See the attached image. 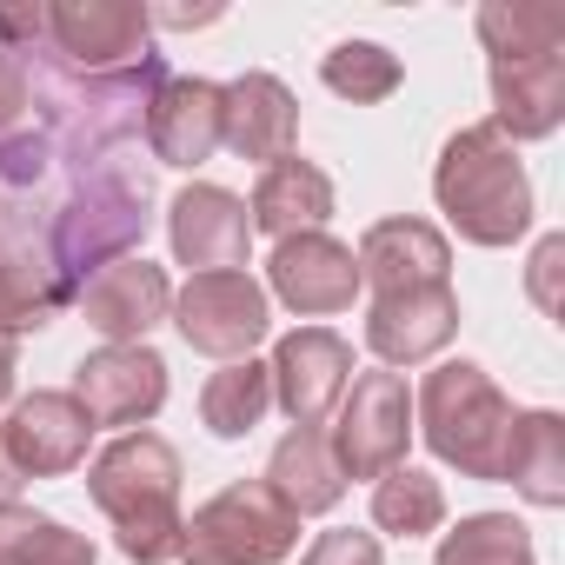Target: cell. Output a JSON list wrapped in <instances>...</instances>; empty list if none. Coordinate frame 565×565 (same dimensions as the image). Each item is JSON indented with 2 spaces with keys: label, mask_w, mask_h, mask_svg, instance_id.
Wrapping results in <instances>:
<instances>
[{
  "label": "cell",
  "mask_w": 565,
  "mask_h": 565,
  "mask_svg": "<svg viewBox=\"0 0 565 565\" xmlns=\"http://www.w3.org/2000/svg\"><path fill=\"white\" fill-rule=\"evenodd\" d=\"M479 34L492 61H532V54H565V8H479Z\"/></svg>",
  "instance_id": "cb8c5ba5"
},
{
  "label": "cell",
  "mask_w": 565,
  "mask_h": 565,
  "mask_svg": "<svg viewBox=\"0 0 565 565\" xmlns=\"http://www.w3.org/2000/svg\"><path fill=\"white\" fill-rule=\"evenodd\" d=\"M266 373H273L279 406L294 413V426H320V419L340 406L347 380H353V353H347L340 333L307 327V333H287V340H279V353H273Z\"/></svg>",
  "instance_id": "30bf717a"
},
{
  "label": "cell",
  "mask_w": 565,
  "mask_h": 565,
  "mask_svg": "<svg viewBox=\"0 0 565 565\" xmlns=\"http://www.w3.org/2000/svg\"><path fill=\"white\" fill-rule=\"evenodd\" d=\"M266 406H273V373L253 366V360H233V366L213 373L206 393H200V413H206V426H213L220 439L253 433V426L266 419Z\"/></svg>",
  "instance_id": "603a6c76"
},
{
  "label": "cell",
  "mask_w": 565,
  "mask_h": 565,
  "mask_svg": "<svg viewBox=\"0 0 565 565\" xmlns=\"http://www.w3.org/2000/svg\"><path fill=\"white\" fill-rule=\"evenodd\" d=\"M300 565H386V558H380V545L366 532H320Z\"/></svg>",
  "instance_id": "f1b7e54d"
},
{
  "label": "cell",
  "mask_w": 565,
  "mask_h": 565,
  "mask_svg": "<svg viewBox=\"0 0 565 565\" xmlns=\"http://www.w3.org/2000/svg\"><path fill=\"white\" fill-rule=\"evenodd\" d=\"M147 147L167 167H200L220 147V87L213 81H160L147 107Z\"/></svg>",
  "instance_id": "2e32d148"
},
{
  "label": "cell",
  "mask_w": 565,
  "mask_h": 565,
  "mask_svg": "<svg viewBox=\"0 0 565 565\" xmlns=\"http://www.w3.org/2000/svg\"><path fill=\"white\" fill-rule=\"evenodd\" d=\"M100 512L120 532V552L140 565H167L180 558V452L160 433H120L94 472H87Z\"/></svg>",
  "instance_id": "6da1fadb"
},
{
  "label": "cell",
  "mask_w": 565,
  "mask_h": 565,
  "mask_svg": "<svg viewBox=\"0 0 565 565\" xmlns=\"http://www.w3.org/2000/svg\"><path fill=\"white\" fill-rule=\"evenodd\" d=\"M87 413L74 406V393H34L8 413L0 426V459L14 466V479H47V472H74L87 459Z\"/></svg>",
  "instance_id": "ba28073f"
},
{
  "label": "cell",
  "mask_w": 565,
  "mask_h": 565,
  "mask_svg": "<svg viewBox=\"0 0 565 565\" xmlns=\"http://www.w3.org/2000/svg\"><path fill=\"white\" fill-rule=\"evenodd\" d=\"M147 8H127V0H81V8H47V41L41 54L67 74H120L140 67L147 47Z\"/></svg>",
  "instance_id": "8992f818"
},
{
  "label": "cell",
  "mask_w": 565,
  "mask_h": 565,
  "mask_svg": "<svg viewBox=\"0 0 565 565\" xmlns=\"http://www.w3.org/2000/svg\"><path fill=\"white\" fill-rule=\"evenodd\" d=\"M433 193H439L446 220H452L466 239H479V246H505V239H519L525 220H532L525 167H519L512 140H505L492 120H479V127H466V134L446 140L439 173H433Z\"/></svg>",
  "instance_id": "7a4b0ae2"
},
{
  "label": "cell",
  "mask_w": 565,
  "mask_h": 565,
  "mask_svg": "<svg viewBox=\"0 0 565 565\" xmlns=\"http://www.w3.org/2000/svg\"><path fill=\"white\" fill-rule=\"evenodd\" d=\"M300 539V519L266 492V479L226 486L180 525V558L186 565H273Z\"/></svg>",
  "instance_id": "277c9868"
},
{
  "label": "cell",
  "mask_w": 565,
  "mask_h": 565,
  "mask_svg": "<svg viewBox=\"0 0 565 565\" xmlns=\"http://www.w3.org/2000/svg\"><path fill=\"white\" fill-rule=\"evenodd\" d=\"M21 134H34V67H28V54L0 47V147Z\"/></svg>",
  "instance_id": "83f0119b"
},
{
  "label": "cell",
  "mask_w": 565,
  "mask_h": 565,
  "mask_svg": "<svg viewBox=\"0 0 565 565\" xmlns=\"http://www.w3.org/2000/svg\"><path fill=\"white\" fill-rule=\"evenodd\" d=\"M532 505H558L565 499V426L558 413H512V439H505V472Z\"/></svg>",
  "instance_id": "44dd1931"
},
{
  "label": "cell",
  "mask_w": 565,
  "mask_h": 565,
  "mask_svg": "<svg viewBox=\"0 0 565 565\" xmlns=\"http://www.w3.org/2000/svg\"><path fill=\"white\" fill-rule=\"evenodd\" d=\"M294 134H300L294 94L279 87L273 74H246V81L220 87V147L273 167V160L294 153Z\"/></svg>",
  "instance_id": "4fadbf2b"
},
{
  "label": "cell",
  "mask_w": 565,
  "mask_h": 565,
  "mask_svg": "<svg viewBox=\"0 0 565 565\" xmlns=\"http://www.w3.org/2000/svg\"><path fill=\"white\" fill-rule=\"evenodd\" d=\"M320 74H327V87H333L340 100H353V107L386 100V94L399 87V61H393L386 47H373V41H340Z\"/></svg>",
  "instance_id": "4316f807"
},
{
  "label": "cell",
  "mask_w": 565,
  "mask_h": 565,
  "mask_svg": "<svg viewBox=\"0 0 565 565\" xmlns=\"http://www.w3.org/2000/svg\"><path fill=\"white\" fill-rule=\"evenodd\" d=\"M167 273L160 266H147V259H114V266H100L87 287H81V307H87V320L114 340V347H140V333L153 327V320H167Z\"/></svg>",
  "instance_id": "9a60e30c"
},
{
  "label": "cell",
  "mask_w": 565,
  "mask_h": 565,
  "mask_svg": "<svg viewBox=\"0 0 565 565\" xmlns=\"http://www.w3.org/2000/svg\"><path fill=\"white\" fill-rule=\"evenodd\" d=\"M360 279H373L380 294H406V287H439L446 279V239L426 220H380L360 239Z\"/></svg>",
  "instance_id": "ac0fdd59"
},
{
  "label": "cell",
  "mask_w": 565,
  "mask_h": 565,
  "mask_svg": "<svg viewBox=\"0 0 565 565\" xmlns=\"http://www.w3.org/2000/svg\"><path fill=\"white\" fill-rule=\"evenodd\" d=\"M492 100H499V134L505 140H539L565 120V54H532V61H492Z\"/></svg>",
  "instance_id": "e0dca14e"
},
{
  "label": "cell",
  "mask_w": 565,
  "mask_h": 565,
  "mask_svg": "<svg viewBox=\"0 0 565 565\" xmlns=\"http://www.w3.org/2000/svg\"><path fill=\"white\" fill-rule=\"evenodd\" d=\"M406 433H413L406 380L399 373H360L353 393H340V433L327 439L340 479H380V472H393L406 459Z\"/></svg>",
  "instance_id": "5b68a950"
},
{
  "label": "cell",
  "mask_w": 565,
  "mask_h": 565,
  "mask_svg": "<svg viewBox=\"0 0 565 565\" xmlns=\"http://www.w3.org/2000/svg\"><path fill=\"white\" fill-rule=\"evenodd\" d=\"M419 419H426V446L439 459H452L472 479H499L505 472V439H512V406L499 399V386L452 360L419 386Z\"/></svg>",
  "instance_id": "3957f363"
},
{
  "label": "cell",
  "mask_w": 565,
  "mask_h": 565,
  "mask_svg": "<svg viewBox=\"0 0 565 565\" xmlns=\"http://www.w3.org/2000/svg\"><path fill=\"white\" fill-rule=\"evenodd\" d=\"M0 565H94V545L14 499H0Z\"/></svg>",
  "instance_id": "7402d4cb"
},
{
  "label": "cell",
  "mask_w": 565,
  "mask_h": 565,
  "mask_svg": "<svg viewBox=\"0 0 565 565\" xmlns=\"http://www.w3.org/2000/svg\"><path fill=\"white\" fill-rule=\"evenodd\" d=\"M439 565H532V539H525L519 519L479 512V519H466V525L439 545Z\"/></svg>",
  "instance_id": "484cf974"
},
{
  "label": "cell",
  "mask_w": 565,
  "mask_h": 565,
  "mask_svg": "<svg viewBox=\"0 0 565 565\" xmlns=\"http://www.w3.org/2000/svg\"><path fill=\"white\" fill-rule=\"evenodd\" d=\"M8 253H14V246H8V233H0V266H8Z\"/></svg>",
  "instance_id": "1f68e13d"
},
{
  "label": "cell",
  "mask_w": 565,
  "mask_h": 565,
  "mask_svg": "<svg viewBox=\"0 0 565 565\" xmlns=\"http://www.w3.org/2000/svg\"><path fill=\"white\" fill-rule=\"evenodd\" d=\"M246 239H253V220L226 186H186L173 200V253L193 273H239Z\"/></svg>",
  "instance_id": "5bb4252c"
},
{
  "label": "cell",
  "mask_w": 565,
  "mask_h": 565,
  "mask_svg": "<svg viewBox=\"0 0 565 565\" xmlns=\"http://www.w3.org/2000/svg\"><path fill=\"white\" fill-rule=\"evenodd\" d=\"M14 486H21V479H14V466H8V459H0V499H8Z\"/></svg>",
  "instance_id": "4dcf8cb0"
},
{
  "label": "cell",
  "mask_w": 565,
  "mask_h": 565,
  "mask_svg": "<svg viewBox=\"0 0 565 565\" xmlns=\"http://www.w3.org/2000/svg\"><path fill=\"white\" fill-rule=\"evenodd\" d=\"M266 492L287 505L294 519H307V512H333V505H340L347 479H340L333 446H327L320 426H300V433L279 439V452H273V466H266Z\"/></svg>",
  "instance_id": "ffe728a7"
},
{
  "label": "cell",
  "mask_w": 565,
  "mask_h": 565,
  "mask_svg": "<svg viewBox=\"0 0 565 565\" xmlns=\"http://www.w3.org/2000/svg\"><path fill=\"white\" fill-rule=\"evenodd\" d=\"M373 519L386 525V532H433L439 519H446V492H439V479H426V472H413V466H393V472H380V486H373Z\"/></svg>",
  "instance_id": "d4e9b609"
},
{
  "label": "cell",
  "mask_w": 565,
  "mask_h": 565,
  "mask_svg": "<svg viewBox=\"0 0 565 565\" xmlns=\"http://www.w3.org/2000/svg\"><path fill=\"white\" fill-rule=\"evenodd\" d=\"M459 327V300L452 287H406V294H380L373 300V320H366V347L386 360V366H413L426 353H439Z\"/></svg>",
  "instance_id": "8fae6325"
},
{
  "label": "cell",
  "mask_w": 565,
  "mask_h": 565,
  "mask_svg": "<svg viewBox=\"0 0 565 565\" xmlns=\"http://www.w3.org/2000/svg\"><path fill=\"white\" fill-rule=\"evenodd\" d=\"M173 320H180L186 347H200L213 360H239L266 333V294L246 279V266L239 273H193V287L180 294Z\"/></svg>",
  "instance_id": "52a82bcc"
},
{
  "label": "cell",
  "mask_w": 565,
  "mask_h": 565,
  "mask_svg": "<svg viewBox=\"0 0 565 565\" xmlns=\"http://www.w3.org/2000/svg\"><path fill=\"white\" fill-rule=\"evenodd\" d=\"M160 399H167V366L147 347H107L74 380V406L87 413V426H140L160 413Z\"/></svg>",
  "instance_id": "9c48e42d"
},
{
  "label": "cell",
  "mask_w": 565,
  "mask_h": 565,
  "mask_svg": "<svg viewBox=\"0 0 565 565\" xmlns=\"http://www.w3.org/2000/svg\"><path fill=\"white\" fill-rule=\"evenodd\" d=\"M273 294L287 300L294 313H340L360 294V266L327 233H294V239H279V253H273Z\"/></svg>",
  "instance_id": "7c38bea8"
},
{
  "label": "cell",
  "mask_w": 565,
  "mask_h": 565,
  "mask_svg": "<svg viewBox=\"0 0 565 565\" xmlns=\"http://www.w3.org/2000/svg\"><path fill=\"white\" fill-rule=\"evenodd\" d=\"M14 386V333H0V399Z\"/></svg>",
  "instance_id": "f546056e"
},
{
  "label": "cell",
  "mask_w": 565,
  "mask_h": 565,
  "mask_svg": "<svg viewBox=\"0 0 565 565\" xmlns=\"http://www.w3.org/2000/svg\"><path fill=\"white\" fill-rule=\"evenodd\" d=\"M327 213H333V180H327L313 160H300V153L273 160V167L259 173V186H253V226L273 233V239L320 233Z\"/></svg>",
  "instance_id": "d6986e66"
}]
</instances>
